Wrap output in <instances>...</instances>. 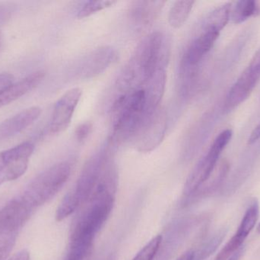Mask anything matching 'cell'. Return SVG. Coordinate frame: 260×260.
I'll return each mask as SVG.
<instances>
[{
	"mask_svg": "<svg viewBox=\"0 0 260 260\" xmlns=\"http://www.w3.org/2000/svg\"><path fill=\"white\" fill-rule=\"evenodd\" d=\"M168 54L169 46L165 35L152 32L139 43L125 67L142 86L157 70L165 69Z\"/></svg>",
	"mask_w": 260,
	"mask_h": 260,
	"instance_id": "6da1fadb",
	"label": "cell"
},
{
	"mask_svg": "<svg viewBox=\"0 0 260 260\" xmlns=\"http://www.w3.org/2000/svg\"><path fill=\"white\" fill-rule=\"evenodd\" d=\"M108 159V153L102 151L88 160L76 186L66 195L58 207L56 221H63L85 204L92 193Z\"/></svg>",
	"mask_w": 260,
	"mask_h": 260,
	"instance_id": "7a4b0ae2",
	"label": "cell"
},
{
	"mask_svg": "<svg viewBox=\"0 0 260 260\" xmlns=\"http://www.w3.org/2000/svg\"><path fill=\"white\" fill-rule=\"evenodd\" d=\"M72 172L69 162H61L50 166L35 177L21 196L34 209L46 204L63 187Z\"/></svg>",
	"mask_w": 260,
	"mask_h": 260,
	"instance_id": "3957f363",
	"label": "cell"
},
{
	"mask_svg": "<svg viewBox=\"0 0 260 260\" xmlns=\"http://www.w3.org/2000/svg\"><path fill=\"white\" fill-rule=\"evenodd\" d=\"M232 137V131L224 130L214 140L210 148L196 165L185 183L183 194L189 199L212 177L221 153Z\"/></svg>",
	"mask_w": 260,
	"mask_h": 260,
	"instance_id": "277c9868",
	"label": "cell"
},
{
	"mask_svg": "<svg viewBox=\"0 0 260 260\" xmlns=\"http://www.w3.org/2000/svg\"><path fill=\"white\" fill-rule=\"evenodd\" d=\"M34 151L35 145L26 141L0 152V185L25 174Z\"/></svg>",
	"mask_w": 260,
	"mask_h": 260,
	"instance_id": "5b68a950",
	"label": "cell"
},
{
	"mask_svg": "<svg viewBox=\"0 0 260 260\" xmlns=\"http://www.w3.org/2000/svg\"><path fill=\"white\" fill-rule=\"evenodd\" d=\"M260 78V48L245 70L231 88L224 108L230 111L241 105L251 94Z\"/></svg>",
	"mask_w": 260,
	"mask_h": 260,
	"instance_id": "8992f818",
	"label": "cell"
},
{
	"mask_svg": "<svg viewBox=\"0 0 260 260\" xmlns=\"http://www.w3.org/2000/svg\"><path fill=\"white\" fill-rule=\"evenodd\" d=\"M167 124L166 111L160 108L142 126L133 140L136 149L147 153L157 148L165 137Z\"/></svg>",
	"mask_w": 260,
	"mask_h": 260,
	"instance_id": "52a82bcc",
	"label": "cell"
},
{
	"mask_svg": "<svg viewBox=\"0 0 260 260\" xmlns=\"http://www.w3.org/2000/svg\"><path fill=\"white\" fill-rule=\"evenodd\" d=\"M34 210L21 195L9 201L0 209V234L18 233Z\"/></svg>",
	"mask_w": 260,
	"mask_h": 260,
	"instance_id": "ba28073f",
	"label": "cell"
},
{
	"mask_svg": "<svg viewBox=\"0 0 260 260\" xmlns=\"http://www.w3.org/2000/svg\"><path fill=\"white\" fill-rule=\"evenodd\" d=\"M82 94L81 89L73 88L68 90L59 98L55 105L52 114L49 126L50 133L59 134L70 126Z\"/></svg>",
	"mask_w": 260,
	"mask_h": 260,
	"instance_id": "9c48e42d",
	"label": "cell"
},
{
	"mask_svg": "<svg viewBox=\"0 0 260 260\" xmlns=\"http://www.w3.org/2000/svg\"><path fill=\"white\" fill-rule=\"evenodd\" d=\"M259 213V203L257 200L253 199L244 214L238 232L218 253L215 260H228L243 247L244 241L257 222Z\"/></svg>",
	"mask_w": 260,
	"mask_h": 260,
	"instance_id": "30bf717a",
	"label": "cell"
},
{
	"mask_svg": "<svg viewBox=\"0 0 260 260\" xmlns=\"http://www.w3.org/2000/svg\"><path fill=\"white\" fill-rule=\"evenodd\" d=\"M220 32L209 29H202L186 47L180 64V70L196 69L212 49L219 37Z\"/></svg>",
	"mask_w": 260,
	"mask_h": 260,
	"instance_id": "8fae6325",
	"label": "cell"
},
{
	"mask_svg": "<svg viewBox=\"0 0 260 260\" xmlns=\"http://www.w3.org/2000/svg\"><path fill=\"white\" fill-rule=\"evenodd\" d=\"M117 59V53L112 47L96 49L87 55L79 67V75L83 79L95 77L105 72Z\"/></svg>",
	"mask_w": 260,
	"mask_h": 260,
	"instance_id": "7c38bea8",
	"label": "cell"
},
{
	"mask_svg": "<svg viewBox=\"0 0 260 260\" xmlns=\"http://www.w3.org/2000/svg\"><path fill=\"white\" fill-rule=\"evenodd\" d=\"M45 76L43 70L35 72L18 82H13L0 91V108L12 103L36 88Z\"/></svg>",
	"mask_w": 260,
	"mask_h": 260,
	"instance_id": "4fadbf2b",
	"label": "cell"
},
{
	"mask_svg": "<svg viewBox=\"0 0 260 260\" xmlns=\"http://www.w3.org/2000/svg\"><path fill=\"white\" fill-rule=\"evenodd\" d=\"M41 112L42 110L39 107H30L6 119L0 124V139L19 134L38 120Z\"/></svg>",
	"mask_w": 260,
	"mask_h": 260,
	"instance_id": "5bb4252c",
	"label": "cell"
},
{
	"mask_svg": "<svg viewBox=\"0 0 260 260\" xmlns=\"http://www.w3.org/2000/svg\"><path fill=\"white\" fill-rule=\"evenodd\" d=\"M165 1H135L129 7V15L132 22L137 27L151 25L161 13Z\"/></svg>",
	"mask_w": 260,
	"mask_h": 260,
	"instance_id": "9a60e30c",
	"label": "cell"
},
{
	"mask_svg": "<svg viewBox=\"0 0 260 260\" xmlns=\"http://www.w3.org/2000/svg\"><path fill=\"white\" fill-rule=\"evenodd\" d=\"M232 12V4L226 3L209 14L204 20L202 29L216 31L220 32L229 22Z\"/></svg>",
	"mask_w": 260,
	"mask_h": 260,
	"instance_id": "2e32d148",
	"label": "cell"
},
{
	"mask_svg": "<svg viewBox=\"0 0 260 260\" xmlns=\"http://www.w3.org/2000/svg\"><path fill=\"white\" fill-rule=\"evenodd\" d=\"M194 1H177L171 7L168 15V22L174 28L183 26L190 15L193 8Z\"/></svg>",
	"mask_w": 260,
	"mask_h": 260,
	"instance_id": "e0dca14e",
	"label": "cell"
},
{
	"mask_svg": "<svg viewBox=\"0 0 260 260\" xmlns=\"http://www.w3.org/2000/svg\"><path fill=\"white\" fill-rule=\"evenodd\" d=\"M260 8L257 2L253 0H241L235 5L231 12V18L235 24H239L249 18L258 15Z\"/></svg>",
	"mask_w": 260,
	"mask_h": 260,
	"instance_id": "ac0fdd59",
	"label": "cell"
},
{
	"mask_svg": "<svg viewBox=\"0 0 260 260\" xmlns=\"http://www.w3.org/2000/svg\"><path fill=\"white\" fill-rule=\"evenodd\" d=\"M227 228H222L214 234L197 251H194L193 260H205L213 254L227 235Z\"/></svg>",
	"mask_w": 260,
	"mask_h": 260,
	"instance_id": "d6986e66",
	"label": "cell"
},
{
	"mask_svg": "<svg viewBox=\"0 0 260 260\" xmlns=\"http://www.w3.org/2000/svg\"><path fill=\"white\" fill-rule=\"evenodd\" d=\"M93 244L94 242L84 240H72L65 260H88L92 251Z\"/></svg>",
	"mask_w": 260,
	"mask_h": 260,
	"instance_id": "ffe728a7",
	"label": "cell"
},
{
	"mask_svg": "<svg viewBox=\"0 0 260 260\" xmlns=\"http://www.w3.org/2000/svg\"><path fill=\"white\" fill-rule=\"evenodd\" d=\"M117 2L109 0H91L82 3L77 12V17L79 18H86L98 12L108 9L116 4Z\"/></svg>",
	"mask_w": 260,
	"mask_h": 260,
	"instance_id": "44dd1931",
	"label": "cell"
},
{
	"mask_svg": "<svg viewBox=\"0 0 260 260\" xmlns=\"http://www.w3.org/2000/svg\"><path fill=\"white\" fill-rule=\"evenodd\" d=\"M161 241L162 237L160 235L156 236L137 253L133 260H154L160 249Z\"/></svg>",
	"mask_w": 260,
	"mask_h": 260,
	"instance_id": "7402d4cb",
	"label": "cell"
},
{
	"mask_svg": "<svg viewBox=\"0 0 260 260\" xmlns=\"http://www.w3.org/2000/svg\"><path fill=\"white\" fill-rule=\"evenodd\" d=\"M17 233L0 234V260H5L12 250Z\"/></svg>",
	"mask_w": 260,
	"mask_h": 260,
	"instance_id": "603a6c76",
	"label": "cell"
},
{
	"mask_svg": "<svg viewBox=\"0 0 260 260\" xmlns=\"http://www.w3.org/2000/svg\"><path fill=\"white\" fill-rule=\"evenodd\" d=\"M92 131V124L91 122H84L76 128L75 131L76 140L79 142H83L88 138Z\"/></svg>",
	"mask_w": 260,
	"mask_h": 260,
	"instance_id": "cb8c5ba5",
	"label": "cell"
},
{
	"mask_svg": "<svg viewBox=\"0 0 260 260\" xmlns=\"http://www.w3.org/2000/svg\"><path fill=\"white\" fill-rule=\"evenodd\" d=\"M13 76L9 74V73H2V74H0V91L7 87L8 85L13 83Z\"/></svg>",
	"mask_w": 260,
	"mask_h": 260,
	"instance_id": "d4e9b609",
	"label": "cell"
},
{
	"mask_svg": "<svg viewBox=\"0 0 260 260\" xmlns=\"http://www.w3.org/2000/svg\"><path fill=\"white\" fill-rule=\"evenodd\" d=\"M9 260H30V253L27 250H21L13 255Z\"/></svg>",
	"mask_w": 260,
	"mask_h": 260,
	"instance_id": "484cf974",
	"label": "cell"
},
{
	"mask_svg": "<svg viewBox=\"0 0 260 260\" xmlns=\"http://www.w3.org/2000/svg\"><path fill=\"white\" fill-rule=\"evenodd\" d=\"M259 139H260V123L252 131L251 134H250L248 139V143L249 145H252V143L257 141Z\"/></svg>",
	"mask_w": 260,
	"mask_h": 260,
	"instance_id": "4316f807",
	"label": "cell"
},
{
	"mask_svg": "<svg viewBox=\"0 0 260 260\" xmlns=\"http://www.w3.org/2000/svg\"><path fill=\"white\" fill-rule=\"evenodd\" d=\"M194 251L189 250V251L183 253L180 257H179L177 260H193Z\"/></svg>",
	"mask_w": 260,
	"mask_h": 260,
	"instance_id": "83f0119b",
	"label": "cell"
},
{
	"mask_svg": "<svg viewBox=\"0 0 260 260\" xmlns=\"http://www.w3.org/2000/svg\"><path fill=\"white\" fill-rule=\"evenodd\" d=\"M244 247H241L240 250H238L233 256H231L228 260H240L241 259V256L244 254Z\"/></svg>",
	"mask_w": 260,
	"mask_h": 260,
	"instance_id": "f1b7e54d",
	"label": "cell"
},
{
	"mask_svg": "<svg viewBox=\"0 0 260 260\" xmlns=\"http://www.w3.org/2000/svg\"><path fill=\"white\" fill-rule=\"evenodd\" d=\"M2 43H3V34H2L1 30H0V48H1Z\"/></svg>",
	"mask_w": 260,
	"mask_h": 260,
	"instance_id": "f546056e",
	"label": "cell"
},
{
	"mask_svg": "<svg viewBox=\"0 0 260 260\" xmlns=\"http://www.w3.org/2000/svg\"><path fill=\"white\" fill-rule=\"evenodd\" d=\"M257 230H258V232H259V233L260 234V223L259 224V225H258Z\"/></svg>",
	"mask_w": 260,
	"mask_h": 260,
	"instance_id": "4dcf8cb0",
	"label": "cell"
}]
</instances>
